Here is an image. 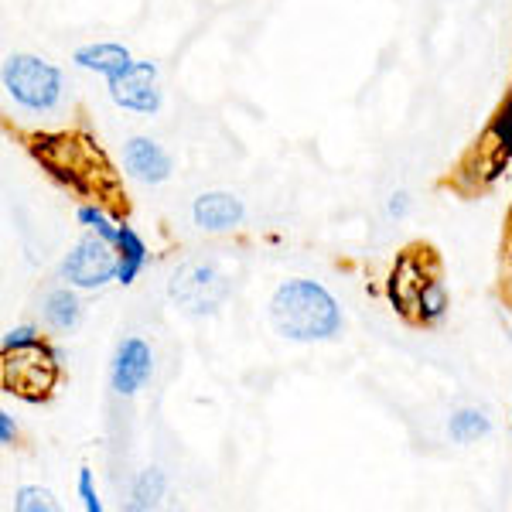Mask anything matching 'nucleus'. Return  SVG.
<instances>
[{"label":"nucleus","instance_id":"obj_1","mask_svg":"<svg viewBox=\"0 0 512 512\" xmlns=\"http://www.w3.org/2000/svg\"><path fill=\"white\" fill-rule=\"evenodd\" d=\"M270 321L291 342H328L342 332V308L315 280H287L270 297Z\"/></svg>","mask_w":512,"mask_h":512},{"label":"nucleus","instance_id":"obj_2","mask_svg":"<svg viewBox=\"0 0 512 512\" xmlns=\"http://www.w3.org/2000/svg\"><path fill=\"white\" fill-rule=\"evenodd\" d=\"M4 89L24 110L45 113L59 106L65 79L62 69H55L52 62L38 59V55H11L4 62Z\"/></svg>","mask_w":512,"mask_h":512},{"label":"nucleus","instance_id":"obj_3","mask_svg":"<svg viewBox=\"0 0 512 512\" xmlns=\"http://www.w3.org/2000/svg\"><path fill=\"white\" fill-rule=\"evenodd\" d=\"M62 280L79 291H99L110 280H117V246L106 243L103 236L89 233L79 239L62 260Z\"/></svg>","mask_w":512,"mask_h":512},{"label":"nucleus","instance_id":"obj_4","mask_svg":"<svg viewBox=\"0 0 512 512\" xmlns=\"http://www.w3.org/2000/svg\"><path fill=\"white\" fill-rule=\"evenodd\" d=\"M168 294L185 315H212L226 301L229 280L212 263H185L171 277Z\"/></svg>","mask_w":512,"mask_h":512},{"label":"nucleus","instance_id":"obj_5","mask_svg":"<svg viewBox=\"0 0 512 512\" xmlns=\"http://www.w3.org/2000/svg\"><path fill=\"white\" fill-rule=\"evenodd\" d=\"M62 352L48 349L45 342L24 352H4V383L7 393H18L24 400H41L48 396L55 383V369H59Z\"/></svg>","mask_w":512,"mask_h":512},{"label":"nucleus","instance_id":"obj_6","mask_svg":"<svg viewBox=\"0 0 512 512\" xmlns=\"http://www.w3.org/2000/svg\"><path fill=\"white\" fill-rule=\"evenodd\" d=\"M106 86H110L113 103L123 106V110H130V113H144V117H151V113H158L161 103H164L161 86H158V65L154 62H134L127 72L113 76Z\"/></svg>","mask_w":512,"mask_h":512},{"label":"nucleus","instance_id":"obj_7","mask_svg":"<svg viewBox=\"0 0 512 512\" xmlns=\"http://www.w3.org/2000/svg\"><path fill=\"white\" fill-rule=\"evenodd\" d=\"M154 376V352L144 338L130 335L123 338L113 352V362H110V386L113 393L120 396H134L137 390H144L147 379Z\"/></svg>","mask_w":512,"mask_h":512},{"label":"nucleus","instance_id":"obj_8","mask_svg":"<svg viewBox=\"0 0 512 512\" xmlns=\"http://www.w3.org/2000/svg\"><path fill=\"white\" fill-rule=\"evenodd\" d=\"M123 168L144 185H161L171 178V154L151 137H130L123 144Z\"/></svg>","mask_w":512,"mask_h":512},{"label":"nucleus","instance_id":"obj_9","mask_svg":"<svg viewBox=\"0 0 512 512\" xmlns=\"http://www.w3.org/2000/svg\"><path fill=\"white\" fill-rule=\"evenodd\" d=\"M246 219V209L229 192H202L192 202V222L202 233H229Z\"/></svg>","mask_w":512,"mask_h":512},{"label":"nucleus","instance_id":"obj_10","mask_svg":"<svg viewBox=\"0 0 512 512\" xmlns=\"http://www.w3.org/2000/svg\"><path fill=\"white\" fill-rule=\"evenodd\" d=\"M72 62H76L79 69L96 72V76H103L110 82L113 76H120V72H127L130 65H134V55H130L123 45H117V41H93V45L76 48V52H72Z\"/></svg>","mask_w":512,"mask_h":512},{"label":"nucleus","instance_id":"obj_11","mask_svg":"<svg viewBox=\"0 0 512 512\" xmlns=\"http://www.w3.org/2000/svg\"><path fill=\"white\" fill-rule=\"evenodd\" d=\"M151 253H147L144 236L137 233L134 226H123L120 222V239H117V284H134L140 277V270L147 267Z\"/></svg>","mask_w":512,"mask_h":512},{"label":"nucleus","instance_id":"obj_12","mask_svg":"<svg viewBox=\"0 0 512 512\" xmlns=\"http://www.w3.org/2000/svg\"><path fill=\"white\" fill-rule=\"evenodd\" d=\"M424 280L427 277L417 270V263L410 260V256H403L400 267H396L393 277H390V301H393V308H400V311L417 308V294H420V287H424Z\"/></svg>","mask_w":512,"mask_h":512},{"label":"nucleus","instance_id":"obj_13","mask_svg":"<svg viewBox=\"0 0 512 512\" xmlns=\"http://www.w3.org/2000/svg\"><path fill=\"white\" fill-rule=\"evenodd\" d=\"M45 321L55 328V332H72V328L82 321L79 297L72 294L69 287H55V291L45 297Z\"/></svg>","mask_w":512,"mask_h":512},{"label":"nucleus","instance_id":"obj_14","mask_svg":"<svg viewBox=\"0 0 512 512\" xmlns=\"http://www.w3.org/2000/svg\"><path fill=\"white\" fill-rule=\"evenodd\" d=\"M448 434L454 444H475L492 434V417L478 407H461L448 420Z\"/></svg>","mask_w":512,"mask_h":512},{"label":"nucleus","instance_id":"obj_15","mask_svg":"<svg viewBox=\"0 0 512 512\" xmlns=\"http://www.w3.org/2000/svg\"><path fill=\"white\" fill-rule=\"evenodd\" d=\"M444 315H448V291L437 277H427L417 294V318L424 325H437V321H444Z\"/></svg>","mask_w":512,"mask_h":512},{"label":"nucleus","instance_id":"obj_16","mask_svg":"<svg viewBox=\"0 0 512 512\" xmlns=\"http://www.w3.org/2000/svg\"><path fill=\"white\" fill-rule=\"evenodd\" d=\"M164 489H168V478H164L161 468H144V472L137 475L134 482V492H130V506L134 509H151L158 506V502L164 499Z\"/></svg>","mask_w":512,"mask_h":512},{"label":"nucleus","instance_id":"obj_17","mask_svg":"<svg viewBox=\"0 0 512 512\" xmlns=\"http://www.w3.org/2000/svg\"><path fill=\"white\" fill-rule=\"evenodd\" d=\"M76 222H79V226H86L89 233L103 236L106 243L117 246V239H120V222H113L103 209H96V205H79V209H76Z\"/></svg>","mask_w":512,"mask_h":512},{"label":"nucleus","instance_id":"obj_18","mask_svg":"<svg viewBox=\"0 0 512 512\" xmlns=\"http://www.w3.org/2000/svg\"><path fill=\"white\" fill-rule=\"evenodd\" d=\"M14 509L18 512H55L59 509V502L52 499V492L38 489V485H24L14 495Z\"/></svg>","mask_w":512,"mask_h":512},{"label":"nucleus","instance_id":"obj_19","mask_svg":"<svg viewBox=\"0 0 512 512\" xmlns=\"http://www.w3.org/2000/svg\"><path fill=\"white\" fill-rule=\"evenodd\" d=\"M492 140L499 144V154H502V158H512V96H509V103L502 106L499 120H495Z\"/></svg>","mask_w":512,"mask_h":512},{"label":"nucleus","instance_id":"obj_20","mask_svg":"<svg viewBox=\"0 0 512 512\" xmlns=\"http://www.w3.org/2000/svg\"><path fill=\"white\" fill-rule=\"evenodd\" d=\"M35 345H41V335L31 325H18L4 335V352H24V349H35Z\"/></svg>","mask_w":512,"mask_h":512},{"label":"nucleus","instance_id":"obj_21","mask_svg":"<svg viewBox=\"0 0 512 512\" xmlns=\"http://www.w3.org/2000/svg\"><path fill=\"white\" fill-rule=\"evenodd\" d=\"M76 492H79L82 509H86V512H103V502H99V492H96V485H93V472H89V468H82V472H79Z\"/></svg>","mask_w":512,"mask_h":512},{"label":"nucleus","instance_id":"obj_22","mask_svg":"<svg viewBox=\"0 0 512 512\" xmlns=\"http://www.w3.org/2000/svg\"><path fill=\"white\" fill-rule=\"evenodd\" d=\"M386 216L390 219H407L410 216V195L407 192H393L386 202Z\"/></svg>","mask_w":512,"mask_h":512},{"label":"nucleus","instance_id":"obj_23","mask_svg":"<svg viewBox=\"0 0 512 512\" xmlns=\"http://www.w3.org/2000/svg\"><path fill=\"white\" fill-rule=\"evenodd\" d=\"M14 441H18V424H14V417L4 410V414H0V444L14 448Z\"/></svg>","mask_w":512,"mask_h":512}]
</instances>
